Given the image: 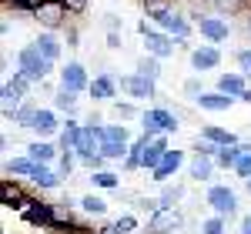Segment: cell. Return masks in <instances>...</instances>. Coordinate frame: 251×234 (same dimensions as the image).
Wrapping results in <instances>:
<instances>
[{
    "instance_id": "1",
    "label": "cell",
    "mask_w": 251,
    "mask_h": 234,
    "mask_svg": "<svg viewBox=\"0 0 251 234\" xmlns=\"http://www.w3.org/2000/svg\"><path fill=\"white\" fill-rule=\"evenodd\" d=\"M54 64H57V60L44 57V54L37 50V44L20 47V54H17V70H24L34 84H44V80L50 77V74H54Z\"/></svg>"
},
{
    "instance_id": "2",
    "label": "cell",
    "mask_w": 251,
    "mask_h": 234,
    "mask_svg": "<svg viewBox=\"0 0 251 234\" xmlns=\"http://www.w3.org/2000/svg\"><path fill=\"white\" fill-rule=\"evenodd\" d=\"M117 84H121V91H124L131 100H154L157 97V80L148 77V74H141V70L117 77Z\"/></svg>"
},
{
    "instance_id": "3",
    "label": "cell",
    "mask_w": 251,
    "mask_h": 234,
    "mask_svg": "<svg viewBox=\"0 0 251 234\" xmlns=\"http://www.w3.org/2000/svg\"><path fill=\"white\" fill-rule=\"evenodd\" d=\"M194 27H198V34L208 40V44H225V40L231 37V23H228V17H221V14H198L194 17Z\"/></svg>"
},
{
    "instance_id": "4",
    "label": "cell",
    "mask_w": 251,
    "mask_h": 234,
    "mask_svg": "<svg viewBox=\"0 0 251 234\" xmlns=\"http://www.w3.org/2000/svg\"><path fill=\"white\" fill-rule=\"evenodd\" d=\"M181 117L174 114L171 107H148V111H141V124H144V134H157V131H164V134H174L181 124H177Z\"/></svg>"
},
{
    "instance_id": "5",
    "label": "cell",
    "mask_w": 251,
    "mask_h": 234,
    "mask_svg": "<svg viewBox=\"0 0 251 234\" xmlns=\"http://www.w3.org/2000/svg\"><path fill=\"white\" fill-rule=\"evenodd\" d=\"M204 204L211 208V214H221V217L238 214V194H234L228 184H211L208 194H204Z\"/></svg>"
},
{
    "instance_id": "6",
    "label": "cell",
    "mask_w": 251,
    "mask_h": 234,
    "mask_svg": "<svg viewBox=\"0 0 251 234\" xmlns=\"http://www.w3.org/2000/svg\"><path fill=\"white\" fill-rule=\"evenodd\" d=\"M67 3L64 0H37V10H34V20H37L44 30H60L67 23Z\"/></svg>"
},
{
    "instance_id": "7",
    "label": "cell",
    "mask_w": 251,
    "mask_h": 234,
    "mask_svg": "<svg viewBox=\"0 0 251 234\" xmlns=\"http://www.w3.org/2000/svg\"><path fill=\"white\" fill-rule=\"evenodd\" d=\"M184 228V214L177 208H157L148 214V234H177Z\"/></svg>"
},
{
    "instance_id": "8",
    "label": "cell",
    "mask_w": 251,
    "mask_h": 234,
    "mask_svg": "<svg viewBox=\"0 0 251 234\" xmlns=\"http://www.w3.org/2000/svg\"><path fill=\"white\" fill-rule=\"evenodd\" d=\"M57 80H60V87L77 91V94L91 91V74H87V67H84L80 60H67V67L57 70Z\"/></svg>"
},
{
    "instance_id": "9",
    "label": "cell",
    "mask_w": 251,
    "mask_h": 234,
    "mask_svg": "<svg viewBox=\"0 0 251 234\" xmlns=\"http://www.w3.org/2000/svg\"><path fill=\"white\" fill-rule=\"evenodd\" d=\"M20 214H24V221H27L30 228H44V231H50V224H54V204L37 201V197H27V204L20 208Z\"/></svg>"
},
{
    "instance_id": "10",
    "label": "cell",
    "mask_w": 251,
    "mask_h": 234,
    "mask_svg": "<svg viewBox=\"0 0 251 234\" xmlns=\"http://www.w3.org/2000/svg\"><path fill=\"white\" fill-rule=\"evenodd\" d=\"M144 50L148 54H154V57H161V60H168V57H174V50H177V40L168 34V30H148L144 34Z\"/></svg>"
},
{
    "instance_id": "11",
    "label": "cell",
    "mask_w": 251,
    "mask_h": 234,
    "mask_svg": "<svg viewBox=\"0 0 251 234\" xmlns=\"http://www.w3.org/2000/svg\"><path fill=\"white\" fill-rule=\"evenodd\" d=\"M117 91H121V84H117V77L111 74V70H100L94 80H91V100L94 104H107V100H114L117 97Z\"/></svg>"
},
{
    "instance_id": "12",
    "label": "cell",
    "mask_w": 251,
    "mask_h": 234,
    "mask_svg": "<svg viewBox=\"0 0 251 234\" xmlns=\"http://www.w3.org/2000/svg\"><path fill=\"white\" fill-rule=\"evenodd\" d=\"M157 27L168 30L174 40H188V37H191V30H198L191 20H188V14H181V10H168L164 17L157 20Z\"/></svg>"
},
{
    "instance_id": "13",
    "label": "cell",
    "mask_w": 251,
    "mask_h": 234,
    "mask_svg": "<svg viewBox=\"0 0 251 234\" xmlns=\"http://www.w3.org/2000/svg\"><path fill=\"white\" fill-rule=\"evenodd\" d=\"M181 167H184V151H171V147H168L164 157H161V164L151 171V181H154V184H164V181H171Z\"/></svg>"
},
{
    "instance_id": "14",
    "label": "cell",
    "mask_w": 251,
    "mask_h": 234,
    "mask_svg": "<svg viewBox=\"0 0 251 234\" xmlns=\"http://www.w3.org/2000/svg\"><path fill=\"white\" fill-rule=\"evenodd\" d=\"M234 100L238 97L225 94V91H201V94L194 97V104H198L201 111H208V114H221V111H231Z\"/></svg>"
},
{
    "instance_id": "15",
    "label": "cell",
    "mask_w": 251,
    "mask_h": 234,
    "mask_svg": "<svg viewBox=\"0 0 251 234\" xmlns=\"http://www.w3.org/2000/svg\"><path fill=\"white\" fill-rule=\"evenodd\" d=\"M221 64V50L214 44H201V47H191V70L198 74H208Z\"/></svg>"
},
{
    "instance_id": "16",
    "label": "cell",
    "mask_w": 251,
    "mask_h": 234,
    "mask_svg": "<svg viewBox=\"0 0 251 234\" xmlns=\"http://www.w3.org/2000/svg\"><path fill=\"white\" fill-rule=\"evenodd\" d=\"M60 111L57 107H40L37 111V120H34V134L37 137H60Z\"/></svg>"
},
{
    "instance_id": "17",
    "label": "cell",
    "mask_w": 251,
    "mask_h": 234,
    "mask_svg": "<svg viewBox=\"0 0 251 234\" xmlns=\"http://www.w3.org/2000/svg\"><path fill=\"white\" fill-rule=\"evenodd\" d=\"M24 100H27V94L20 91L17 84H10V80H7V84L0 87V111H3L7 120H14V114L20 111V104H24Z\"/></svg>"
},
{
    "instance_id": "18",
    "label": "cell",
    "mask_w": 251,
    "mask_h": 234,
    "mask_svg": "<svg viewBox=\"0 0 251 234\" xmlns=\"http://www.w3.org/2000/svg\"><path fill=\"white\" fill-rule=\"evenodd\" d=\"M214 171H218V161H214L211 154H198V151H194V157L188 161V177L201 184V181H211Z\"/></svg>"
},
{
    "instance_id": "19",
    "label": "cell",
    "mask_w": 251,
    "mask_h": 234,
    "mask_svg": "<svg viewBox=\"0 0 251 234\" xmlns=\"http://www.w3.org/2000/svg\"><path fill=\"white\" fill-rule=\"evenodd\" d=\"M0 204L3 208H17V211L27 204V194L20 187V177H3V184H0Z\"/></svg>"
},
{
    "instance_id": "20",
    "label": "cell",
    "mask_w": 251,
    "mask_h": 234,
    "mask_svg": "<svg viewBox=\"0 0 251 234\" xmlns=\"http://www.w3.org/2000/svg\"><path fill=\"white\" fill-rule=\"evenodd\" d=\"M34 187H40V191H57L60 184H64V177L57 174V171H50V164H37L34 167V174L27 177Z\"/></svg>"
},
{
    "instance_id": "21",
    "label": "cell",
    "mask_w": 251,
    "mask_h": 234,
    "mask_svg": "<svg viewBox=\"0 0 251 234\" xmlns=\"http://www.w3.org/2000/svg\"><path fill=\"white\" fill-rule=\"evenodd\" d=\"M245 87H248V77H245L241 70H228V74H218V91H225V94H231V97L241 100Z\"/></svg>"
},
{
    "instance_id": "22",
    "label": "cell",
    "mask_w": 251,
    "mask_h": 234,
    "mask_svg": "<svg viewBox=\"0 0 251 234\" xmlns=\"http://www.w3.org/2000/svg\"><path fill=\"white\" fill-rule=\"evenodd\" d=\"M148 144H151V134H141L137 140H131V151H127V157H124V161H121V164H124V171H141Z\"/></svg>"
},
{
    "instance_id": "23",
    "label": "cell",
    "mask_w": 251,
    "mask_h": 234,
    "mask_svg": "<svg viewBox=\"0 0 251 234\" xmlns=\"http://www.w3.org/2000/svg\"><path fill=\"white\" fill-rule=\"evenodd\" d=\"M27 154L34 157L37 164H50V161H54L60 151L54 147V140H50V137H37L34 144H27Z\"/></svg>"
},
{
    "instance_id": "24",
    "label": "cell",
    "mask_w": 251,
    "mask_h": 234,
    "mask_svg": "<svg viewBox=\"0 0 251 234\" xmlns=\"http://www.w3.org/2000/svg\"><path fill=\"white\" fill-rule=\"evenodd\" d=\"M54 34H57V30H44V34H37V37H34V44H37V50L44 54V57L60 60V50H64V44H60Z\"/></svg>"
},
{
    "instance_id": "25",
    "label": "cell",
    "mask_w": 251,
    "mask_h": 234,
    "mask_svg": "<svg viewBox=\"0 0 251 234\" xmlns=\"http://www.w3.org/2000/svg\"><path fill=\"white\" fill-rule=\"evenodd\" d=\"M34 167H37V161H34L30 154H24V157H14V161H7V164H3V171H7L10 177H20V181H24V177H30V174H34Z\"/></svg>"
},
{
    "instance_id": "26",
    "label": "cell",
    "mask_w": 251,
    "mask_h": 234,
    "mask_svg": "<svg viewBox=\"0 0 251 234\" xmlns=\"http://www.w3.org/2000/svg\"><path fill=\"white\" fill-rule=\"evenodd\" d=\"M241 154H245V144L238 140V144H228V147H221L214 161H218V167H221V171H234V164L241 161Z\"/></svg>"
},
{
    "instance_id": "27",
    "label": "cell",
    "mask_w": 251,
    "mask_h": 234,
    "mask_svg": "<svg viewBox=\"0 0 251 234\" xmlns=\"http://www.w3.org/2000/svg\"><path fill=\"white\" fill-rule=\"evenodd\" d=\"M184 194H188V187L184 184H171V181H164L161 184V208H177L181 201H184Z\"/></svg>"
},
{
    "instance_id": "28",
    "label": "cell",
    "mask_w": 251,
    "mask_h": 234,
    "mask_svg": "<svg viewBox=\"0 0 251 234\" xmlns=\"http://www.w3.org/2000/svg\"><path fill=\"white\" fill-rule=\"evenodd\" d=\"M201 137H208V140H214L218 147H228V144H238V134H231V131H225V127H218V124H204V127H201Z\"/></svg>"
},
{
    "instance_id": "29",
    "label": "cell",
    "mask_w": 251,
    "mask_h": 234,
    "mask_svg": "<svg viewBox=\"0 0 251 234\" xmlns=\"http://www.w3.org/2000/svg\"><path fill=\"white\" fill-rule=\"evenodd\" d=\"M91 184L94 187H100V191H121V177L114 174V171H91Z\"/></svg>"
},
{
    "instance_id": "30",
    "label": "cell",
    "mask_w": 251,
    "mask_h": 234,
    "mask_svg": "<svg viewBox=\"0 0 251 234\" xmlns=\"http://www.w3.org/2000/svg\"><path fill=\"white\" fill-rule=\"evenodd\" d=\"M80 120H67L64 127H60V151H74L77 147V137H80Z\"/></svg>"
},
{
    "instance_id": "31",
    "label": "cell",
    "mask_w": 251,
    "mask_h": 234,
    "mask_svg": "<svg viewBox=\"0 0 251 234\" xmlns=\"http://www.w3.org/2000/svg\"><path fill=\"white\" fill-rule=\"evenodd\" d=\"M54 107H57L60 114H74V111H77V91L57 87V94H54Z\"/></svg>"
},
{
    "instance_id": "32",
    "label": "cell",
    "mask_w": 251,
    "mask_h": 234,
    "mask_svg": "<svg viewBox=\"0 0 251 234\" xmlns=\"http://www.w3.org/2000/svg\"><path fill=\"white\" fill-rule=\"evenodd\" d=\"M77 208L84 211V214H91V217H104V214H107V201L97 197V194H84Z\"/></svg>"
},
{
    "instance_id": "33",
    "label": "cell",
    "mask_w": 251,
    "mask_h": 234,
    "mask_svg": "<svg viewBox=\"0 0 251 234\" xmlns=\"http://www.w3.org/2000/svg\"><path fill=\"white\" fill-rule=\"evenodd\" d=\"M100 140H121V144H131V131H127V124H100Z\"/></svg>"
},
{
    "instance_id": "34",
    "label": "cell",
    "mask_w": 251,
    "mask_h": 234,
    "mask_svg": "<svg viewBox=\"0 0 251 234\" xmlns=\"http://www.w3.org/2000/svg\"><path fill=\"white\" fill-rule=\"evenodd\" d=\"M245 7H248V0H211V10L221 17H238Z\"/></svg>"
},
{
    "instance_id": "35",
    "label": "cell",
    "mask_w": 251,
    "mask_h": 234,
    "mask_svg": "<svg viewBox=\"0 0 251 234\" xmlns=\"http://www.w3.org/2000/svg\"><path fill=\"white\" fill-rule=\"evenodd\" d=\"M37 111H40V107L34 104V100H24V104H20V111L14 114V124H17V127H34Z\"/></svg>"
},
{
    "instance_id": "36",
    "label": "cell",
    "mask_w": 251,
    "mask_h": 234,
    "mask_svg": "<svg viewBox=\"0 0 251 234\" xmlns=\"http://www.w3.org/2000/svg\"><path fill=\"white\" fill-rule=\"evenodd\" d=\"M131 151V144H121V140H100V154L107 161H124Z\"/></svg>"
},
{
    "instance_id": "37",
    "label": "cell",
    "mask_w": 251,
    "mask_h": 234,
    "mask_svg": "<svg viewBox=\"0 0 251 234\" xmlns=\"http://www.w3.org/2000/svg\"><path fill=\"white\" fill-rule=\"evenodd\" d=\"M168 10H174V0H144V17H151L154 23L164 17Z\"/></svg>"
},
{
    "instance_id": "38",
    "label": "cell",
    "mask_w": 251,
    "mask_h": 234,
    "mask_svg": "<svg viewBox=\"0 0 251 234\" xmlns=\"http://www.w3.org/2000/svg\"><path fill=\"white\" fill-rule=\"evenodd\" d=\"M77 164H80V157L74 154V151H60V157H57V174L60 177H71Z\"/></svg>"
},
{
    "instance_id": "39",
    "label": "cell",
    "mask_w": 251,
    "mask_h": 234,
    "mask_svg": "<svg viewBox=\"0 0 251 234\" xmlns=\"http://www.w3.org/2000/svg\"><path fill=\"white\" fill-rule=\"evenodd\" d=\"M201 234H228V217L211 214L201 221Z\"/></svg>"
},
{
    "instance_id": "40",
    "label": "cell",
    "mask_w": 251,
    "mask_h": 234,
    "mask_svg": "<svg viewBox=\"0 0 251 234\" xmlns=\"http://www.w3.org/2000/svg\"><path fill=\"white\" fill-rule=\"evenodd\" d=\"M137 70L157 80V77H161V57H154V54H144V57L137 60Z\"/></svg>"
},
{
    "instance_id": "41",
    "label": "cell",
    "mask_w": 251,
    "mask_h": 234,
    "mask_svg": "<svg viewBox=\"0 0 251 234\" xmlns=\"http://www.w3.org/2000/svg\"><path fill=\"white\" fill-rule=\"evenodd\" d=\"M111 111H114L117 120H134V117H141V111H137L134 104H121V100H114V104H111Z\"/></svg>"
},
{
    "instance_id": "42",
    "label": "cell",
    "mask_w": 251,
    "mask_h": 234,
    "mask_svg": "<svg viewBox=\"0 0 251 234\" xmlns=\"http://www.w3.org/2000/svg\"><path fill=\"white\" fill-rule=\"evenodd\" d=\"M234 64H238V70H241V74L251 80V47L238 50V54H234Z\"/></svg>"
},
{
    "instance_id": "43",
    "label": "cell",
    "mask_w": 251,
    "mask_h": 234,
    "mask_svg": "<svg viewBox=\"0 0 251 234\" xmlns=\"http://www.w3.org/2000/svg\"><path fill=\"white\" fill-rule=\"evenodd\" d=\"M114 224L121 228L124 234H134L137 231V217L134 214H121V217H114Z\"/></svg>"
},
{
    "instance_id": "44",
    "label": "cell",
    "mask_w": 251,
    "mask_h": 234,
    "mask_svg": "<svg viewBox=\"0 0 251 234\" xmlns=\"http://www.w3.org/2000/svg\"><path fill=\"white\" fill-rule=\"evenodd\" d=\"M234 174H238V177H251V151H248V147H245L241 161L234 164Z\"/></svg>"
},
{
    "instance_id": "45",
    "label": "cell",
    "mask_w": 251,
    "mask_h": 234,
    "mask_svg": "<svg viewBox=\"0 0 251 234\" xmlns=\"http://www.w3.org/2000/svg\"><path fill=\"white\" fill-rule=\"evenodd\" d=\"M134 201H137V208L148 211V214H154L157 208H161V197H134Z\"/></svg>"
},
{
    "instance_id": "46",
    "label": "cell",
    "mask_w": 251,
    "mask_h": 234,
    "mask_svg": "<svg viewBox=\"0 0 251 234\" xmlns=\"http://www.w3.org/2000/svg\"><path fill=\"white\" fill-rule=\"evenodd\" d=\"M64 3H67L71 17H80V14H87V7H91V0H64Z\"/></svg>"
},
{
    "instance_id": "47",
    "label": "cell",
    "mask_w": 251,
    "mask_h": 234,
    "mask_svg": "<svg viewBox=\"0 0 251 234\" xmlns=\"http://www.w3.org/2000/svg\"><path fill=\"white\" fill-rule=\"evenodd\" d=\"M184 94H188V97H198V94H201V80H198V77L184 80Z\"/></svg>"
},
{
    "instance_id": "48",
    "label": "cell",
    "mask_w": 251,
    "mask_h": 234,
    "mask_svg": "<svg viewBox=\"0 0 251 234\" xmlns=\"http://www.w3.org/2000/svg\"><path fill=\"white\" fill-rule=\"evenodd\" d=\"M104 27L107 30H121V17L117 14H104Z\"/></svg>"
},
{
    "instance_id": "49",
    "label": "cell",
    "mask_w": 251,
    "mask_h": 234,
    "mask_svg": "<svg viewBox=\"0 0 251 234\" xmlns=\"http://www.w3.org/2000/svg\"><path fill=\"white\" fill-rule=\"evenodd\" d=\"M107 47H111V50L121 47V30H107Z\"/></svg>"
},
{
    "instance_id": "50",
    "label": "cell",
    "mask_w": 251,
    "mask_h": 234,
    "mask_svg": "<svg viewBox=\"0 0 251 234\" xmlns=\"http://www.w3.org/2000/svg\"><path fill=\"white\" fill-rule=\"evenodd\" d=\"M67 47H80V34H77V27H71V30H67Z\"/></svg>"
},
{
    "instance_id": "51",
    "label": "cell",
    "mask_w": 251,
    "mask_h": 234,
    "mask_svg": "<svg viewBox=\"0 0 251 234\" xmlns=\"http://www.w3.org/2000/svg\"><path fill=\"white\" fill-rule=\"evenodd\" d=\"M238 234H251V214L241 217V224H238Z\"/></svg>"
},
{
    "instance_id": "52",
    "label": "cell",
    "mask_w": 251,
    "mask_h": 234,
    "mask_svg": "<svg viewBox=\"0 0 251 234\" xmlns=\"http://www.w3.org/2000/svg\"><path fill=\"white\" fill-rule=\"evenodd\" d=\"M148 30H154V27H151V20H141V23H137V34H141V37H144V34H148Z\"/></svg>"
},
{
    "instance_id": "53",
    "label": "cell",
    "mask_w": 251,
    "mask_h": 234,
    "mask_svg": "<svg viewBox=\"0 0 251 234\" xmlns=\"http://www.w3.org/2000/svg\"><path fill=\"white\" fill-rule=\"evenodd\" d=\"M97 234H124V231H121L117 224H107V228H100V231H97Z\"/></svg>"
},
{
    "instance_id": "54",
    "label": "cell",
    "mask_w": 251,
    "mask_h": 234,
    "mask_svg": "<svg viewBox=\"0 0 251 234\" xmlns=\"http://www.w3.org/2000/svg\"><path fill=\"white\" fill-rule=\"evenodd\" d=\"M241 100H245V104H251V84L245 87V94H241Z\"/></svg>"
},
{
    "instance_id": "55",
    "label": "cell",
    "mask_w": 251,
    "mask_h": 234,
    "mask_svg": "<svg viewBox=\"0 0 251 234\" xmlns=\"http://www.w3.org/2000/svg\"><path fill=\"white\" fill-rule=\"evenodd\" d=\"M245 187H248V194H251V177H245Z\"/></svg>"
},
{
    "instance_id": "56",
    "label": "cell",
    "mask_w": 251,
    "mask_h": 234,
    "mask_svg": "<svg viewBox=\"0 0 251 234\" xmlns=\"http://www.w3.org/2000/svg\"><path fill=\"white\" fill-rule=\"evenodd\" d=\"M245 27H248V34H251V14H248V20H245Z\"/></svg>"
}]
</instances>
